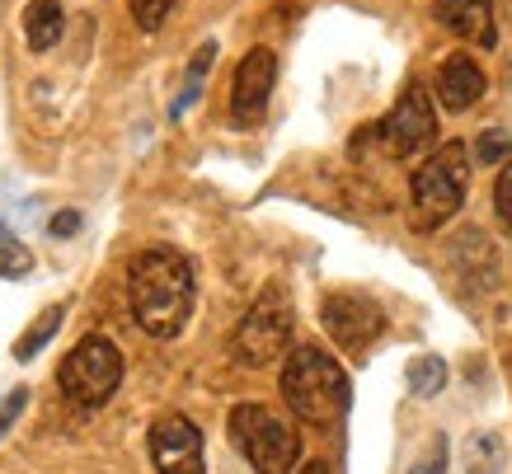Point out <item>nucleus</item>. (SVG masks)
<instances>
[{"label":"nucleus","mask_w":512,"mask_h":474,"mask_svg":"<svg viewBox=\"0 0 512 474\" xmlns=\"http://www.w3.org/2000/svg\"><path fill=\"white\" fill-rule=\"evenodd\" d=\"M231 442L235 451L254 465V474H292L301 460V437L296 428L268 404H235L231 409Z\"/></svg>","instance_id":"5"},{"label":"nucleus","mask_w":512,"mask_h":474,"mask_svg":"<svg viewBox=\"0 0 512 474\" xmlns=\"http://www.w3.org/2000/svg\"><path fill=\"white\" fill-rule=\"evenodd\" d=\"M132 5V19H137V29L156 33L165 19H170V10L179 5V0H127Z\"/></svg>","instance_id":"18"},{"label":"nucleus","mask_w":512,"mask_h":474,"mask_svg":"<svg viewBox=\"0 0 512 474\" xmlns=\"http://www.w3.org/2000/svg\"><path fill=\"white\" fill-rule=\"evenodd\" d=\"M301 474H329V470H325V465H320V460H311V465H306V470H301Z\"/></svg>","instance_id":"25"},{"label":"nucleus","mask_w":512,"mask_h":474,"mask_svg":"<svg viewBox=\"0 0 512 474\" xmlns=\"http://www.w3.org/2000/svg\"><path fill=\"white\" fill-rule=\"evenodd\" d=\"M508 465V446L498 432H480V437H470L466 446V470L470 474H498Z\"/></svg>","instance_id":"14"},{"label":"nucleus","mask_w":512,"mask_h":474,"mask_svg":"<svg viewBox=\"0 0 512 474\" xmlns=\"http://www.w3.org/2000/svg\"><path fill=\"white\" fill-rule=\"evenodd\" d=\"M376 137L386 141V151L395 155V160H414V155L433 151V141H437V108H433V94L423 90V85H404L400 104H395L386 118H381Z\"/></svg>","instance_id":"8"},{"label":"nucleus","mask_w":512,"mask_h":474,"mask_svg":"<svg viewBox=\"0 0 512 474\" xmlns=\"http://www.w3.org/2000/svg\"><path fill=\"white\" fill-rule=\"evenodd\" d=\"M151 460L160 474H207L202 460V432L184 413H165L151 423Z\"/></svg>","instance_id":"10"},{"label":"nucleus","mask_w":512,"mask_h":474,"mask_svg":"<svg viewBox=\"0 0 512 474\" xmlns=\"http://www.w3.org/2000/svg\"><path fill=\"white\" fill-rule=\"evenodd\" d=\"M508 151H512V137L503 132V127H489V132L475 141V155H480L484 165H503V160H508Z\"/></svg>","instance_id":"19"},{"label":"nucleus","mask_w":512,"mask_h":474,"mask_svg":"<svg viewBox=\"0 0 512 474\" xmlns=\"http://www.w3.org/2000/svg\"><path fill=\"white\" fill-rule=\"evenodd\" d=\"M24 404H29V390H10V399L0 404V437L15 428V418L24 413Z\"/></svg>","instance_id":"23"},{"label":"nucleus","mask_w":512,"mask_h":474,"mask_svg":"<svg viewBox=\"0 0 512 474\" xmlns=\"http://www.w3.org/2000/svg\"><path fill=\"white\" fill-rule=\"evenodd\" d=\"M282 399L287 409L311 423V428H329L348 413V371L329 357L325 348H292L282 362Z\"/></svg>","instance_id":"2"},{"label":"nucleus","mask_w":512,"mask_h":474,"mask_svg":"<svg viewBox=\"0 0 512 474\" xmlns=\"http://www.w3.org/2000/svg\"><path fill=\"white\" fill-rule=\"evenodd\" d=\"M494 212L498 221L512 230V160L503 169H498V184H494Z\"/></svg>","instance_id":"21"},{"label":"nucleus","mask_w":512,"mask_h":474,"mask_svg":"<svg viewBox=\"0 0 512 474\" xmlns=\"http://www.w3.org/2000/svg\"><path fill=\"white\" fill-rule=\"evenodd\" d=\"M273 85H278V57H273V47L245 52V62L235 66V85H231V123H240V127L259 123L268 113Z\"/></svg>","instance_id":"9"},{"label":"nucleus","mask_w":512,"mask_h":474,"mask_svg":"<svg viewBox=\"0 0 512 474\" xmlns=\"http://www.w3.org/2000/svg\"><path fill=\"white\" fill-rule=\"evenodd\" d=\"M404 376H409V390L419 399H433L437 390L447 385V362H442V357H414Z\"/></svg>","instance_id":"16"},{"label":"nucleus","mask_w":512,"mask_h":474,"mask_svg":"<svg viewBox=\"0 0 512 474\" xmlns=\"http://www.w3.org/2000/svg\"><path fill=\"white\" fill-rule=\"evenodd\" d=\"M29 268H33V254L24 245H15V240L0 245V277H24Z\"/></svg>","instance_id":"20"},{"label":"nucleus","mask_w":512,"mask_h":474,"mask_svg":"<svg viewBox=\"0 0 512 474\" xmlns=\"http://www.w3.org/2000/svg\"><path fill=\"white\" fill-rule=\"evenodd\" d=\"M57 385H62V395L80 409H99V404H109V395L123 385V352L113 348L109 338H80L76 348L62 357V367H57Z\"/></svg>","instance_id":"6"},{"label":"nucleus","mask_w":512,"mask_h":474,"mask_svg":"<svg viewBox=\"0 0 512 474\" xmlns=\"http://www.w3.org/2000/svg\"><path fill=\"white\" fill-rule=\"evenodd\" d=\"M437 19H442V29L456 33L461 43H475V47L498 43L494 0H437Z\"/></svg>","instance_id":"12"},{"label":"nucleus","mask_w":512,"mask_h":474,"mask_svg":"<svg viewBox=\"0 0 512 474\" xmlns=\"http://www.w3.org/2000/svg\"><path fill=\"white\" fill-rule=\"evenodd\" d=\"M212 62H217V43H202L198 47V57L188 62V80H184V94L174 99V118L184 113L193 99H198V90H202V80H207V71H212Z\"/></svg>","instance_id":"17"},{"label":"nucleus","mask_w":512,"mask_h":474,"mask_svg":"<svg viewBox=\"0 0 512 474\" xmlns=\"http://www.w3.org/2000/svg\"><path fill=\"white\" fill-rule=\"evenodd\" d=\"M127 301L151 338H179L193 315V263L170 245L137 254L127 273Z\"/></svg>","instance_id":"1"},{"label":"nucleus","mask_w":512,"mask_h":474,"mask_svg":"<svg viewBox=\"0 0 512 474\" xmlns=\"http://www.w3.org/2000/svg\"><path fill=\"white\" fill-rule=\"evenodd\" d=\"M62 320H66V306H47L43 315H38V320L29 324V334H24V338L15 343V357H19V362H29V357H38V348H43L47 338L57 334V329H62Z\"/></svg>","instance_id":"15"},{"label":"nucleus","mask_w":512,"mask_h":474,"mask_svg":"<svg viewBox=\"0 0 512 474\" xmlns=\"http://www.w3.org/2000/svg\"><path fill=\"white\" fill-rule=\"evenodd\" d=\"M489 90V80H484V66L470 57V52H451L442 71H437V99L451 108V113H466L475 108Z\"/></svg>","instance_id":"11"},{"label":"nucleus","mask_w":512,"mask_h":474,"mask_svg":"<svg viewBox=\"0 0 512 474\" xmlns=\"http://www.w3.org/2000/svg\"><path fill=\"white\" fill-rule=\"evenodd\" d=\"M47 230H52L57 240H66V235H76V230H80V212H57L52 221H47Z\"/></svg>","instance_id":"24"},{"label":"nucleus","mask_w":512,"mask_h":474,"mask_svg":"<svg viewBox=\"0 0 512 474\" xmlns=\"http://www.w3.org/2000/svg\"><path fill=\"white\" fill-rule=\"evenodd\" d=\"M292 329H296V306H292V291L282 282H268L254 306L245 310V320L235 324L231 334V357L240 367H273L287 357L292 348Z\"/></svg>","instance_id":"4"},{"label":"nucleus","mask_w":512,"mask_h":474,"mask_svg":"<svg viewBox=\"0 0 512 474\" xmlns=\"http://www.w3.org/2000/svg\"><path fill=\"white\" fill-rule=\"evenodd\" d=\"M62 0H29L24 5V43L33 52H52V47L62 43Z\"/></svg>","instance_id":"13"},{"label":"nucleus","mask_w":512,"mask_h":474,"mask_svg":"<svg viewBox=\"0 0 512 474\" xmlns=\"http://www.w3.org/2000/svg\"><path fill=\"white\" fill-rule=\"evenodd\" d=\"M320 324L348 357H367L386 334V310L367 291H329L320 306Z\"/></svg>","instance_id":"7"},{"label":"nucleus","mask_w":512,"mask_h":474,"mask_svg":"<svg viewBox=\"0 0 512 474\" xmlns=\"http://www.w3.org/2000/svg\"><path fill=\"white\" fill-rule=\"evenodd\" d=\"M409 474H447V442H442V437H433V451H428V456H423Z\"/></svg>","instance_id":"22"},{"label":"nucleus","mask_w":512,"mask_h":474,"mask_svg":"<svg viewBox=\"0 0 512 474\" xmlns=\"http://www.w3.org/2000/svg\"><path fill=\"white\" fill-rule=\"evenodd\" d=\"M470 188V146L466 141H442L433 160H423L409 179V202H414V226L437 230L461 212Z\"/></svg>","instance_id":"3"}]
</instances>
